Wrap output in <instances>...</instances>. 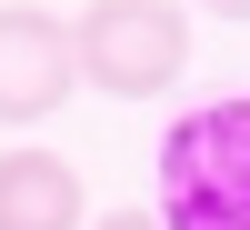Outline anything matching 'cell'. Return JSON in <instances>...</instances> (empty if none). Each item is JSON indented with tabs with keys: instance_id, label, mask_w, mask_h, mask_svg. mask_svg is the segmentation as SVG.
Masks as SVG:
<instances>
[{
	"instance_id": "1",
	"label": "cell",
	"mask_w": 250,
	"mask_h": 230,
	"mask_svg": "<svg viewBox=\"0 0 250 230\" xmlns=\"http://www.w3.org/2000/svg\"><path fill=\"white\" fill-rule=\"evenodd\" d=\"M70 60L100 100H160L190 70V10L180 0H90L70 20Z\"/></svg>"
},
{
	"instance_id": "2",
	"label": "cell",
	"mask_w": 250,
	"mask_h": 230,
	"mask_svg": "<svg viewBox=\"0 0 250 230\" xmlns=\"http://www.w3.org/2000/svg\"><path fill=\"white\" fill-rule=\"evenodd\" d=\"M70 90H80L70 20L40 0H0V130H40Z\"/></svg>"
},
{
	"instance_id": "3",
	"label": "cell",
	"mask_w": 250,
	"mask_h": 230,
	"mask_svg": "<svg viewBox=\"0 0 250 230\" xmlns=\"http://www.w3.org/2000/svg\"><path fill=\"white\" fill-rule=\"evenodd\" d=\"M250 170V100H200L160 130V200L180 190H220Z\"/></svg>"
},
{
	"instance_id": "4",
	"label": "cell",
	"mask_w": 250,
	"mask_h": 230,
	"mask_svg": "<svg viewBox=\"0 0 250 230\" xmlns=\"http://www.w3.org/2000/svg\"><path fill=\"white\" fill-rule=\"evenodd\" d=\"M0 230H80V170L40 140L0 150Z\"/></svg>"
},
{
	"instance_id": "5",
	"label": "cell",
	"mask_w": 250,
	"mask_h": 230,
	"mask_svg": "<svg viewBox=\"0 0 250 230\" xmlns=\"http://www.w3.org/2000/svg\"><path fill=\"white\" fill-rule=\"evenodd\" d=\"M160 230H250V170L220 180V190H180V200H160Z\"/></svg>"
},
{
	"instance_id": "6",
	"label": "cell",
	"mask_w": 250,
	"mask_h": 230,
	"mask_svg": "<svg viewBox=\"0 0 250 230\" xmlns=\"http://www.w3.org/2000/svg\"><path fill=\"white\" fill-rule=\"evenodd\" d=\"M90 230H160V210H110V220H90Z\"/></svg>"
},
{
	"instance_id": "7",
	"label": "cell",
	"mask_w": 250,
	"mask_h": 230,
	"mask_svg": "<svg viewBox=\"0 0 250 230\" xmlns=\"http://www.w3.org/2000/svg\"><path fill=\"white\" fill-rule=\"evenodd\" d=\"M200 10H210V20H250V0H200Z\"/></svg>"
}]
</instances>
